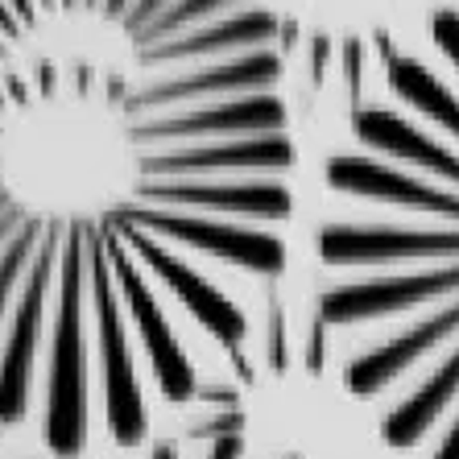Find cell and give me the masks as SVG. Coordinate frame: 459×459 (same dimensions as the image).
Returning <instances> with one entry per match:
<instances>
[{
  "label": "cell",
  "instance_id": "6da1fadb",
  "mask_svg": "<svg viewBox=\"0 0 459 459\" xmlns=\"http://www.w3.org/2000/svg\"><path fill=\"white\" fill-rule=\"evenodd\" d=\"M286 63L269 0H0V430L128 451L253 373L299 215Z\"/></svg>",
  "mask_w": 459,
  "mask_h": 459
},
{
  "label": "cell",
  "instance_id": "7a4b0ae2",
  "mask_svg": "<svg viewBox=\"0 0 459 459\" xmlns=\"http://www.w3.org/2000/svg\"><path fill=\"white\" fill-rule=\"evenodd\" d=\"M315 340L394 451L459 459V9L381 63L323 166Z\"/></svg>",
  "mask_w": 459,
  "mask_h": 459
},
{
  "label": "cell",
  "instance_id": "3957f363",
  "mask_svg": "<svg viewBox=\"0 0 459 459\" xmlns=\"http://www.w3.org/2000/svg\"><path fill=\"white\" fill-rule=\"evenodd\" d=\"M248 381H253V373L204 389V397L191 410H182L178 422H161L158 435L141 447H108L83 459H307L302 451L278 447L253 430Z\"/></svg>",
  "mask_w": 459,
  "mask_h": 459
}]
</instances>
